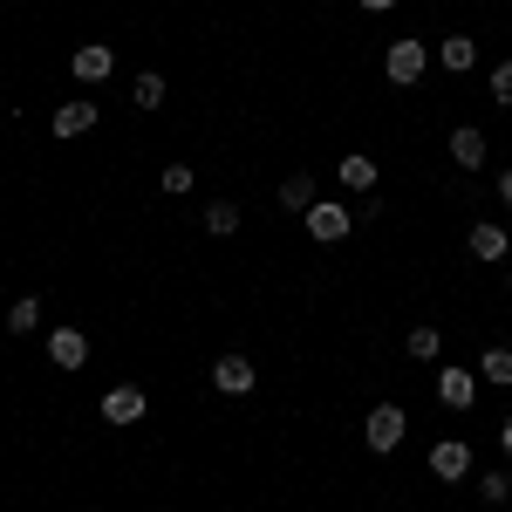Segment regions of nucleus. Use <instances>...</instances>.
Wrapping results in <instances>:
<instances>
[{"mask_svg": "<svg viewBox=\"0 0 512 512\" xmlns=\"http://www.w3.org/2000/svg\"><path fill=\"white\" fill-rule=\"evenodd\" d=\"M82 130H96V103H89V96H76V103H62V110H55V137H62V144L82 137Z\"/></svg>", "mask_w": 512, "mask_h": 512, "instance_id": "nucleus-9", "label": "nucleus"}, {"mask_svg": "<svg viewBox=\"0 0 512 512\" xmlns=\"http://www.w3.org/2000/svg\"><path fill=\"white\" fill-rule=\"evenodd\" d=\"M437 396H444L451 410H472V403H478V376H465V369H444V376H437Z\"/></svg>", "mask_w": 512, "mask_h": 512, "instance_id": "nucleus-11", "label": "nucleus"}, {"mask_svg": "<svg viewBox=\"0 0 512 512\" xmlns=\"http://www.w3.org/2000/svg\"><path fill=\"white\" fill-rule=\"evenodd\" d=\"M342 185H349V192H376V158L349 151V158H342Z\"/></svg>", "mask_w": 512, "mask_h": 512, "instance_id": "nucleus-13", "label": "nucleus"}, {"mask_svg": "<svg viewBox=\"0 0 512 512\" xmlns=\"http://www.w3.org/2000/svg\"><path fill=\"white\" fill-rule=\"evenodd\" d=\"M431 472L437 478H465L472 472V444H465V437H444V444L431 451Z\"/></svg>", "mask_w": 512, "mask_h": 512, "instance_id": "nucleus-7", "label": "nucleus"}, {"mask_svg": "<svg viewBox=\"0 0 512 512\" xmlns=\"http://www.w3.org/2000/svg\"><path fill=\"white\" fill-rule=\"evenodd\" d=\"M499 444H506V458H512V417H506V431H499Z\"/></svg>", "mask_w": 512, "mask_h": 512, "instance_id": "nucleus-26", "label": "nucleus"}, {"mask_svg": "<svg viewBox=\"0 0 512 512\" xmlns=\"http://www.w3.org/2000/svg\"><path fill=\"white\" fill-rule=\"evenodd\" d=\"M437 62H444L451 76H465V69H472V62H478V41H472V35H451V41H444V48H437Z\"/></svg>", "mask_w": 512, "mask_h": 512, "instance_id": "nucleus-12", "label": "nucleus"}, {"mask_svg": "<svg viewBox=\"0 0 512 512\" xmlns=\"http://www.w3.org/2000/svg\"><path fill=\"white\" fill-rule=\"evenodd\" d=\"M205 233H219V239H233V233H239V205H233V198H219V205L205 212Z\"/></svg>", "mask_w": 512, "mask_h": 512, "instance_id": "nucleus-18", "label": "nucleus"}, {"mask_svg": "<svg viewBox=\"0 0 512 512\" xmlns=\"http://www.w3.org/2000/svg\"><path fill=\"white\" fill-rule=\"evenodd\" d=\"M280 205H287V212H308V205H315V178H308V171H294V178L280 185Z\"/></svg>", "mask_w": 512, "mask_h": 512, "instance_id": "nucleus-16", "label": "nucleus"}, {"mask_svg": "<svg viewBox=\"0 0 512 512\" xmlns=\"http://www.w3.org/2000/svg\"><path fill=\"white\" fill-rule=\"evenodd\" d=\"M410 355H417V362H431V355H437V328H431V321L410 328Z\"/></svg>", "mask_w": 512, "mask_h": 512, "instance_id": "nucleus-21", "label": "nucleus"}, {"mask_svg": "<svg viewBox=\"0 0 512 512\" xmlns=\"http://www.w3.org/2000/svg\"><path fill=\"white\" fill-rule=\"evenodd\" d=\"M164 192H192V164H171L164 171Z\"/></svg>", "mask_w": 512, "mask_h": 512, "instance_id": "nucleus-23", "label": "nucleus"}, {"mask_svg": "<svg viewBox=\"0 0 512 512\" xmlns=\"http://www.w3.org/2000/svg\"><path fill=\"white\" fill-rule=\"evenodd\" d=\"M451 158H458V171H478V164H485V130L458 123V130H451Z\"/></svg>", "mask_w": 512, "mask_h": 512, "instance_id": "nucleus-10", "label": "nucleus"}, {"mask_svg": "<svg viewBox=\"0 0 512 512\" xmlns=\"http://www.w3.org/2000/svg\"><path fill=\"white\" fill-rule=\"evenodd\" d=\"M308 233H315L321 246L349 239V205H308Z\"/></svg>", "mask_w": 512, "mask_h": 512, "instance_id": "nucleus-6", "label": "nucleus"}, {"mask_svg": "<svg viewBox=\"0 0 512 512\" xmlns=\"http://www.w3.org/2000/svg\"><path fill=\"white\" fill-rule=\"evenodd\" d=\"M110 69H117L110 41H82V48H76V82H103Z\"/></svg>", "mask_w": 512, "mask_h": 512, "instance_id": "nucleus-8", "label": "nucleus"}, {"mask_svg": "<svg viewBox=\"0 0 512 512\" xmlns=\"http://www.w3.org/2000/svg\"><path fill=\"white\" fill-rule=\"evenodd\" d=\"M465 246H472V260H506V233L499 226H472Z\"/></svg>", "mask_w": 512, "mask_h": 512, "instance_id": "nucleus-15", "label": "nucleus"}, {"mask_svg": "<svg viewBox=\"0 0 512 512\" xmlns=\"http://www.w3.org/2000/svg\"><path fill=\"white\" fill-rule=\"evenodd\" d=\"M362 7H369V14H390V7H396V0H362Z\"/></svg>", "mask_w": 512, "mask_h": 512, "instance_id": "nucleus-24", "label": "nucleus"}, {"mask_svg": "<svg viewBox=\"0 0 512 512\" xmlns=\"http://www.w3.org/2000/svg\"><path fill=\"white\" fill-rule=\"evenodd\" d=\"M48 362H55V369H82V362H89V335H82V328H55V335H48Z\"/></svg>", "mask_w": 512, "mask_h": 512, "instance_id": "nucleus-5", "label": "nucleus"}, {"mask_svg": "<svg viewBox=\"0 0 512 512\" xmlns=\"http://www.w3.org/2000/svg\"><path fill=\"white\" fill-rule=\"evenodd\" d=\"M383 69H390V82H396V89H410V82H417L424 69H431V48H424V41H390Z\"/></svg>", "mask_w": 512, "mask_h": 512, "instance_id": "nucleus-2", "label": "nucleus"}, {"mask_svg": "<svg viewBox=\"0 0 512 512\" xmlns=\"http://www.w3.org/2000/svg\"><path fill=\"white\" fill-rule=\"evenodd\" d=\"M130 103H137V110H158V103H164V76H151V69H144V76L130 82Z\"/></svg>", "mask_w": 512, "mask_h": 512, "instance_id": "nucleus-19", "label": "nucleus"}, {"mask_svg": "<svg viewBox=\"0 0 512 512\" xmlns=\"http://www.w3.org/2000/svg\"><path fill=\"white\" fill-rule=\"evenodd\" d=\"M253 376H260V369H253L246 355H219V362H212V390H219V396H246V390H253Z\"/></svg>", "mask_w": 512, "mask_h": 512, "instance_id": "nucleus-3", "label": "nucleus"}, {"mask_svg": "<svg viewBox=\"0 0 512 512\" xmlns=\"http://www.w3.org/2000/svg\"><path fill=\"white\" fill-rule=\"evenodd\" d=\"M492 103H506V110H512V62L492 69Z\"/></svg>", "mask_w": 512, "mask_h": 512, "instance_id": "nucleus-22", "label": "nucleus"}, {"mask_svg": "<svg viewBox=\"0 0 512 512\" xmlns=\"http://www.w3.org/2000/svg\"><path fill=\"white\" fill-rule=\"evenodd\" d=\"M144 410H151V396L137 390V383H123V390L103 396V424H144Z\"/></svg>", "mask_w": 512, "mask_h": 512, "instance_id": "nucleus-4", "label": "nucleus"}, {"mask_svg": "<svg viewBox=\"0 0 512 512\" xmlns=\"http://www.w3.org/2000/svg\"><path fill=\"white\" fill-rule=\"evenodd\" d=\"M403 431H410L403 403H376V410H369V424H362V437H369V451H396V444H403Z\"/></svg>", "mask_w": 512, "mask_h": 512, "instance_id": "nucleus-1", "label": "nucleus"}, {"mask_svg": "<svg viewBox=\"0 0 512 512\" xmlns=\"http://www.w3.org/2000/svg\"><path fill=\"white\" fill-rule=\"evenodd\" d=\"M35 328H41V301H35V294H21V301L7 308V335H35Z\"/></svg>", "mask_w": 512, "mask_h": 512, "instance_id": "nucleus-14", "label": "nucleus"}, {"mask_svg": "<svg viewBox=\"0 0 512 512\" xmlns=\"http://www.w3.org/2000/svg\"><path fill=\"white\" fill-rule=\"evenodd\" d=\"M478 492H485L492 506H506V499H512V472H485V478H478Z\"/></svg>", "mask_w": 512, "mask_h": 512, "instance_id": "nucleus-20", "label": "nucleus"}, {"mask_svg": "<svg viewBox=\"0 0 512 512\" xmlns=\"http://www.w3.org/2000/svg\"><path fill=\"white\" fill-rule=\"evenodd\" d=\"M499 198H506V205H512V171H506V178H499Z\"/></svg>", "mask_w": 512, "mask_h": 512, "instance_id": "nucleus-25", "label": "nucleus"}, {"mask_svg": "<svg viewBox=\"0 0 512 512\" xmlns=\"http://www.w3.org/2000/svg\"><path fill=\"white\" fill-rule=\"evenodd\" d=\"M478 376H485V383H506V390H512V349H485V355H478Z\"/></svg>", "mask_w": 512, "mask_h": 512, "instance_id": "nucleus-17", "label": "nucleus"}]
</instances>
